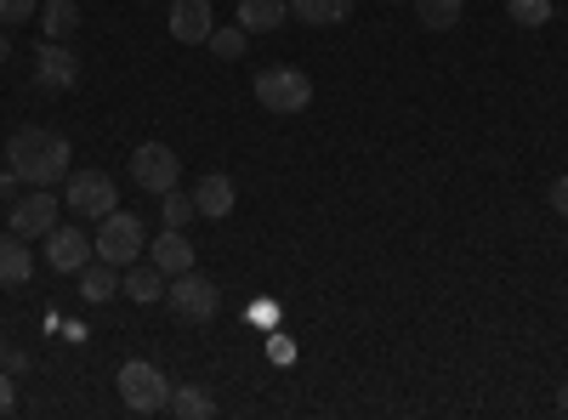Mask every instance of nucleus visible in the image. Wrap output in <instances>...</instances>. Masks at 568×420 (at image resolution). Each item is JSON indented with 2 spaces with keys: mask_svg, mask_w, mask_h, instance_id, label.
<instances>
[{
  "mask_svg": "<svg viewBox=\"0 0 568 420\" xmlns=\"http://www.w3.org/2000/svg\"><path fill=\"white\" fill-rule=\"evenodd\" d=\"M69 154H74L69 136L45 131V125H23L7 143V165L18 171V182H29V188H52L58 176H69Z\"/></svg>",
  "mask_w": 568,
  "mask_h": 420,
  "instance_id": "1",
  "label": "nucleus"
},
{
  "mask_svg": "<svg viewBox=\"0 0 568 420\" xmlns=\"http://www.w3.org/2000/svg\"><path fill=\"white\" fill-rule=\"evenodd\" d=\"M114 387H120V403H125L131 414H160V409H171V381L160 376V369H154L149 358L120 363Z\"/></svg>",
  "mask_w": 568,
  "mask_h": 420,
  "instance_id": "2",
  "label": "nucleus"
},
{
  "mask_svg": "<svg viewBox=\"0 0 568 420\" xmlns=\"http://www.w3.org/2000/svg\"><path fill=\"white\" fill-rule=\"evenodd\" d=\"M165 307H171L182 324H211L216 307H222V290L211 285L200 267H187V273H176L171 285H165Z\"/></svg>",
  "mask_w": 568,
  "mask_h": 420,
  "instance_id": "3",
  "label": "nucleus"
},
{
  "mask_svg": "<svg viewBox=\"0 0 568 420\" xmlns=\"http://www.w3.org/2000/svg\"><path fill=\"white\" fill-rule=\"evenodd\" d=\"M256 103L267 109V114H302L307 103H313V80L302 74V69H262L256 74Z\"/></svg>",
  "mask_w": 568,
  "mask_h": 420,
  "instance_id": "4",
  "label": "nucleus"
},
{
  "mask_svg": "<svg viewBox=\"0 0 568 420\" xmlns=\"http://www.w3.org/2000/svg\"><path fill=\"white\" fill-rule=\"evenodd\" d=\"M91 245H98V256L109 267H131L142 256V245H149V227H142V216H131V211H109Z\"/></svg>",
  "mask_w": 568,
  "mask_h": 420,
  "instance_id": "5",
  "label": "nucleus"
},
{
  "mask_svg": "<svg viewBox=\"0 0 568 420\" xmlns=\"http://www.w3.org/2000/svg\"><path fill=\"white\" fill-rule=\"evenodd\" d=\"M63 205L85 222H103L109 211H120V194H114V176L109 171H74L69 188H63Z\"/></svg>",
  "mask_w": 568,
  "mask_h": 420,
  "instance_id": "6",
  "label": "nucleus"
},
{
  "mask_svg": "<svg viewBox=\"0 0 568 420\" xmlns=\"http://www.w3.org/2000/svg\"><path fill=\"white\" fill-rule=\"evenodd\" d=\"M176 176H182V160H176L165 143H142V148H131V182H136V188L171 194V188H176Z\"/></svg>",
  "mask_w": 568,
  "mask_h": 420,
  "instance_id": "7",
  "label": "nucleus"
},
{
  "mask_svg": "<svg viewBox=\"0 0 568 420\" xmlns=\"http://www.w3.org/2000/svg\"><path fill=\"white\" fill-rule=\"evenodd\" d=\"M58 227V194L52 188H34L29 199H12V233L18 239H45Z\"/></svg>",
  "mask_w": 568,
  "mask_h": 420,
  "instance_id": "8",
  "label": "nucleus"
},
{
  "mask_svg": "<svg viewBox=\"0 0 568 420\" xmlns=\"http://www.w3.org/2000/svg\"><path fill=\"white\" fill-rule=\"evenodd\" d=\"M91 256H98V245H91L80 227H52L45 233V267L52 273H80Z\"/></svg>",
  "mask_w": 568,
  "mask_h": 420,
  "instance_id": "9",
  "label": "nucleus"
},
{
  "mask_svg": "<svg viewBox=\"0 0 568 420\" xmlns=\"http://www.w3.org/2000/svg\"><path fill=\"white\" fill-rule=\"evenodd\" d=\"M34 80L45 91H69L80 80V58L69 52L63 40H40V52H34Z\"/></svg>",
  "mask_w": 568,
  "mask_h": 420,
  "instance_id": "10",
  "label": "nucleus"
},
{
  "mask_svg": "<svg viewBox=\"0 0 568 420\" xmlns=\"http://www.w3.org/2000/svg\"><path fill=\"white\" fill-rule=\"evenodd\" d=\"M211 29H216L211 0H171V40H182V45H205Z\"/></svg>",
  "mask_w": 568,
  "mask_h": 420,
  "instance_id": "11",
  "label": "nucleus"
},
{
  "mask_svg": "<svg viewBox=\"0 0 568 420\" xmlns=\"http://www.w3.org/2000/svg\"><path fill=\"white\" fill-rule=\"evenodd\" d=\"M233 205H240V194H233V182H227L222 171H211V176L194 182V211H200L205 222H227Z\"/></svg>",
  "mask_w": 568,
  "mask_h": 420,
  "instance_id": "12",
  "label": "nucleus"
},
{
  "mask_svg": "<svg viewBox=\"0 0 568 420\" xmlns=\"http://www.w3.org/2000/svg\"><path fill=\"white\" fill-rule=\"evenodd\" d=\"M29 273H34V256H29V245L18 239V233L7 227V233H0V290H23Z\"/></svg>",
  "mask_w": 568,
  "mask_h": 420,
  "instance_id": "13",
  "label": "nucleus"
},
{
  "mask_svg": "<svg viewBox=\"0 0 568 420\" xmlns=\"http://www.w3.org/2000/svg\"><path fill=\"white\" fill-rule=\"evenodd\" d=\"M149 262H154L165 278H176V273L194 267V245L182 239V227H165L160 239H149Z\"/></svg>",
  "mask_w": 568,
  "mask_h": 420,
  "instance_id": "14",
  "label": "nucleus"
},
{
  "mask_svg": "<svg viewBox=\"0 0 568 420\" xmlns=\"http://www.w3.org/2000/svg\"><path fill=\"white\" fill-rule=\"evenodd\" d=\"M120 285H125V278H120V267H109L103 256H91V262L80 267V296H85L91 307L114 301V296H120Z\"/></svg>",
  "mask_w": 568,
  "mask_h": 420,
  "instance_id": "15",
  "label": "nucleus"
},
{
  "mask_svg": "<svg viewBox=\"0 0 568 420\" xmlns=\"http://www.w3.org/2000/svg\"><path fill=\"white\" fill-rule=\"evenodd\" d=\"M165 285H171V278H165L154 262H131L120 296H131V301H142V307H154V301H165Z\"/></svg>",
  "mask_w": 568,
  "mask_h": 420,
  "instance_id": "16",
  "label": "nucleus"
},
{
  "mask_svg": "<svg viewBox=\"0 0 568 420\" xmlns=\"http://www.w3.org/2000/svg\"><path fill=\"white\" fill-rule=\"evenodd\" d=\"M291 18L296 23H313V29H329V23H347L353 18V0H291Z\"/></svg>",
  "mask_w": 568,
  "mask_h": 420,
  "instance_id": "17",
  "label": "nucleus"
},
{
  "mask_svg": "<svg viewBox=\"0 0 568 420\" xmlns=\"http://www.w3.org/2000/svg\"><path fill=\"white\" fill-rule=\"evenodd\" d=\"M284 18H291L284 0H240V29L245 34H273Z\"/></svg>",
  "mask_w": 568,
  "mask_h": 420,
  "instance_id": "18",
  "label": "nucleus"
},
{
  "mask_svg": "<svg viewBox=\"0 0 568 420\" xmlns=\"http://www.w3.org/2000/svg\"><path fill=\"white\" fill-rule=\"evenodd\" d=\"M40 29L45 40H69L80 29V0H40Z\"/></svg>",
  "mask_w": 568,
  "mask_h": 420,
  "instance_id": "19",
  "label": "nucleus"
},
{
  "mask_svg": "<svg viewBox=\"0 0 568 420\" xmlns=\"http://www.w3.org/2000/svg\"><path fill=\"white\" fill-rule=\"evenodd\" d=\"M171 414H176V420H211V414H216V398H211L205 387H176V392H171Z\"/></svg>",
  "mask_w": 568,
  "mask_h": 420,
  "instance_id": "20",
  "label": "nucleus"
},
{
  "mask_svg": "<svg viewBox=\"0 0 568 420\" xmlns=\"http://www.w3.org/2000/svg\"><path fill=\"white\" fill-rule=\"evenodd\" d=\"M466 12V0H415V18L420 29H455Z\"/></svg>",
  "mask_w": 568,
  "mask_h": 420,
  "instance_id": "21",
  "label": "nucleus"
},
{
  "mask_svg": "<svg viewBox=\"0 0 568 420\" xmlns=\"http://www.w3.org/2000/svg\"><path fill=\"white\" fill-rule=\"evenodd\" d=\"M506 18L517 29H546L551 23V0H506Z\"/></svg>",
  "mask_w": 568,
  "mask_h": 420,
  "instance_id": "22",
  "label": "nucleus"
},
{
  "mask_svg": "<svg viewBox=\"0 0 568 420\" xmlns=\"http://www.w3.org/2000/svg\"><path fill=\"white\" fill-rule=\"evenodd\" d=\"M245 40H251V34H245L240 23H233V29H211V40H205V45H211V52H216L222 63H233V58H245Z\"/></svg>",
  "mask_w": 568,
  "mask_h": 420,
  "instance_id": "23",
  "label": "nucleus"
},
{
  "mask_svg": "<svg viewBox=\"0 0 568 420\" xmlns=\"http://www.w3.org/2000/svg\"><path fill=\"white\" fill-rule=\"evenodd\" d=\"M160 216H165V227H187V222H194L200 211H194V194H165V205H160Z\"/></svg>",
  "mask_w": 568,
  "mask_h": 420,
  "instance_id": "24",
  "label": "nucleus"
},
{
  "mask_svg": "<svg viewBox=\"0 0 568 420\" xmlns=\"http://www.w3.org/2000/svg\"><path fill=\"white\" fill-rule=\"evenodd\" d=\"M29 18H40V0H0V23H7V29H18Z\"/></svg>",
  "mask_w": 568,
  "mask_h": 420,
  "instance_id": "25",
  "label": "nucleus"
},
{
  "mask_svg": "<svg viewBox=\"0 0 568 420\" xmlns=\"http://www.w3.org/2000/svg\"><path fill=\"white\" fill-rule=\"evenodd\" d=\"M12 409H18V381L0 369V414H12Z\"/></svg>",
  "mask_w": 568,
  "mask_h": 420,
  "instance_id": "26",
  "label": "nucleus"
},
{
  "mask_svg": "<svg viewBox=\"0 0 568 420\" xmlns=\"http://www.w3.org/2000/svg\"><path fill=\"white\" fill-rule=\"evenodd\" d=\"M551 205H557V216H568V171L557 176V188H551Z\"/></svg>",
  "mask_w": 568,
  "mask_h": 420,
  "instance_id": "27",
  "label": "nucleus"
},
{
  "mask_svg": "<svg viewBox=\"0 0 568 420\" xmlns=\"http://www.w3.org/2000/svg\"><path fill=\"white\" fill-rule=\"evenodd\" d=\"M12 199H18V171L0 176V205H12Z\"/></svg>",
  "mask_w": 568,
  "mask_h": 420,
  "instance_id": "28",
  "label": "nucleus"
},
{
  "mask_svg": "<svg viewBox=\"0 0 568 420\" xmlns=\"http://www.w3.org/2000/svg\"><path fill=\"white\" fill-rule=\"evenodd\" d=\"M7 52H12V34H7V29H0V63H7Z\"/></svg>",
  "mask_w": 568,
  "mask_h": 420,
  "instance_id": "29",
  "label": "nucleus"
},
{
  "mask_svg": "<svg viewBox=\"0 0 568 420\" xmlns=\"http://www.w3.org/2000/svg\"><path fill=\"white\" fill-rule=\"evenodd\" d=\"M557 409H562V414H568V381H562V387H557Z\"/></svg>",
  "mask_w": 568,
  "mask_h": 420,
  "instance_id": "30",
  "label": "nucleus"
},
{
  "mask_svg": "<svg viewBox=\"0 0 568 420\" xmlns=\"http://www.w3.org/2000/svg\"><path fill=\"white\" fill-rule=\"evenodd\" d=\"M0 358H7V336H0Z\"/></svg>",
  "mask_w": 568,
  "mask_h": 420,
  "instance_id": "31",
  "label": "nucleus"
},
{
  "mask_svg": "<svg viewBox=\"0 0 568 420\" xmlns=\"http://www.w3.org/2000/svg\"><path fill=\"white\" fill-rule=\"evenodd\" d=\"M387 7H404V0H387Z\"/></svg>",
  "mask_w": 568,
  "mask_h": 420,
  "instance_id": "32",
  "label": "nucleus"
}]
</instances>
